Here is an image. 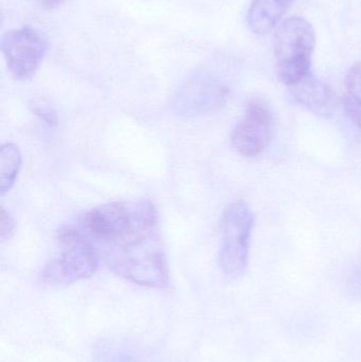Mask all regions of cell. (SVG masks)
I'll use <instances>...</instances> for the list:
<instances>
[{
	"label": "cell",
	"mask_w": 361,
	"mask_h": 362,
	"mask_svg": "<svg viewBox=\"0 0 361 362\" xmlns=\"http://www.w3.org/2000/svg\"><path fill=\"white\" fill-rule=\"evenodd\" d=\"M227 93L226 87L214 76L199 72L187 81L174 95L172 110L180 118L206 116L224 105Z\"/></svg>",
	"instance_id": "obj_6"
},
{
	"label": "cell",
	"mask_w": 361,
	"mask_h": 362,
	"mask_svg": "<svg viewBox=\"0 0 361 362\" xmlns=\"http://www.w3.org/2000/svg\"><path fill=\"white\" fill-rule=\"evenodd\" d=\"M59 253L42 268L40 280L51 286H65L90 278L102 259L95 247L84 240L57 233Z\"/></svg>",
	"instance_id": "obj_4"
},
{
	"label": "cell",
	"mask_w": 361,
	"mask_h": 362,
	"mask_svg": "<svg viewBox=\"0 0 361 362\" xmlns=\"http://www.w3.org/2000/svg\"><path fill=\"white\" fill-rule=\"evenodd\" d=\"M15 229L14 217L6 209H1V228H0V238L2 240H8L12 236Z\"/></svg>",
	"instance_id": "obj_13"
},
{
	"label": "cell",
	"mask_w": 361,
	"mask_h": 362,
	"mask_svg": "<svg viewBox=\"0 0 361 362\" xmlns=\"http://www.w3.org/2000/svg\"><path fill=\"white\" fill-rule=\"evenodd\" d=\"M31 110L40 120L44 121L50 127L57 125V112L49 104L45 103V102H34L31 105Z\"/></svg>",
	"instance_id": "obj_12"
},
{
	"label": "cell",
	"mask_w": 361,
	"mask_h": 362,
	"mask_svg": "<svg viewBox=\"0 0 361 362\" xmlns=\"http://www.w3.org/2000/svg\"><path fill=\"white\" fill-rule=\"evenodd\" d=\"M348 97L361 106V65H354L348 72L345 78Z\"/></svg>",
	"instance_id": "obj_11"
},
{
	"label": "cell",
	"mask_w": 361,
	"mask_h": 362,
	"mask_svg": "<svg viewBox=\"0 0 361 362\" xmlns=\"http://www.w3.org/2000/svg\"><path fill=\"white\" fill-rule=\"evenodd\" d=\"M295 0H254L248 12V25L254 33L266 34L277 27Z\"/></svg>",
	"instance_id": "obj_9"
},
{
	"label": "cell",
	"mask_w": 361,
	"mask_h": 362,
	"mask_svg": "<svg viewBox=\"0 0 361 362\" xmlns=\"http://www.w3.org/2000/svg\"><path fill=\"white\" fill-rule=\"evenodd\" d=\"M48 49L46 37L33 28H20L2 36L4 61L11 74L18 81L29 80L35 74Z\"/></svg>",
	"instance_id": "obj_5"
},
{
	"label": "cell",
	"mask_w": 361,
	"mask_h": 362,
	"mask_svg": "<svg viewBox=\"0 0 361 362\" xmlns=\"http://www.w3.org/2000/svg\"><path fill=\"white\" fill-rule=\"evenodd\" d=\"M273 129L275 120L268 106L261 100H252L233 127L231 144L242 156H256L271 144Z\"/></svg>",
	"instance_id": "obj_7"
},
{
	"label": "cell",
	"mask_w": 361,
	"mask_h": 362,
	"mask_svg": "<svg viewBox=\"0 0 361 362\" xmlns=\"http://www.w3.org/2000/svg\"><path fill=\"white\" fill-rule=\"evenodd\" d=\"M158 223L150 200L110 202L87 211L59 233L88 243L104 261L158 235Z\"/></svg>",
	"instance_id": "obj_1"
},
{
	"label": "cell",
	"mask_w": 361,
	"mask_h": 362,
	"mask_svg": "<svg viewBox=\"0 0 361 362\" xmlns=\"http://www.w3.org/2000/svg\"><path fill=\"white\" fill-rule=\"evenodd\" d=\"M316 47L313 25L301 17H290L278 28L275 57L280 81L290 87L311 74L312 57Z\"/></svg>",
	"instance_id": "obj_2"
},
{
	"label": "cell",
	"mask_w": 361,
	"mask_h": 362,
	"mask_svg": "<svg viewBox=\"0 0 361 362\" xmlns=\"http://www.w3.org/2000/svg\"><path fill=\"white\" fill-rule=\"evenodd\" d=\"M292 100L309 112L321 118H331L336 112V95L332 89L309 74L304 78L290 87Z\"/></svg>",
	"instance_id": "obj_8"
},
{
	"label": "cell",
	"mask_w": 361,
	"mask_h": 362,
	"mask_svg": "<svg viewBox=\"0 0 361 362\" xmlns=\"http://www.w3.org/2000/svg\"><path fill=\"white\" fill-rule=\"evenodd\" d=\"M343 106H345V112L348 116L354 121L356 125L361 129V106L354 102L351 98L345 95L343 100Z\"/></svg>",
	"instance_id": "obj_14"
},
{
	"label": "cell",
	"mask_w": 361,
	"mask_h": 362,
	"mask_svg": "<svg viewBox=\"0 0 361 362\" xmlns=\"http://www.w3.org/2000/svg\"><path fill=\"white\" fill-rule=\"evenodd\" d=\"M254 226V212L244 200L232 202L223 214L218 265L229 278H239L247 269Z\"/></svg>",
	"instance_id": "obj_3"
},
{
	"label": "cell",
	"mask_w": 361,
	"mask_h": 362,
	"mask_svg": "<svg viewBox=\"0 0 361 362\" xmlns=\"http://www.w3.org/2000/svg\"><path fill=\"white\" fill-rule=\"evenodd\" d=\"M34 1L40 4V6L50 8L59 6L63 0H34Z\"/></svg>",
	"instance_id": "obj_15"
},
{
	"label": "cell",
	"mask_w": 361,
	"mask_h": 362,
	"mask_svg": "<svg viewBox=\"0 0 361 362\" xmlns=\"http://www.w3.org/2000/svg\"><path fill=\"white\" fill-rule=\"evenodd\" d=\"M23 165V156L18 146L6 144L0 148V193L1 195L12 189L18 178Z\"/></svg>",
	"instance_id": "obj_10"
}]
</instances>
